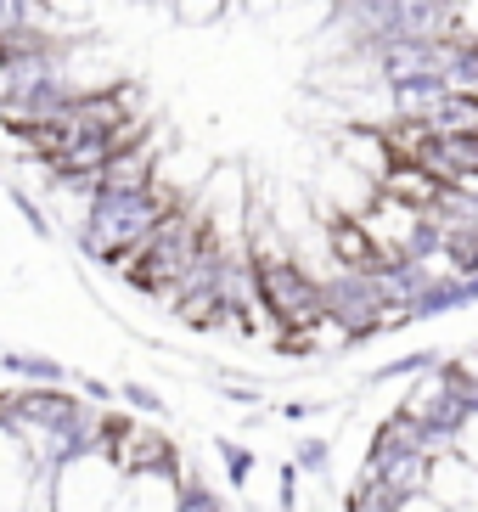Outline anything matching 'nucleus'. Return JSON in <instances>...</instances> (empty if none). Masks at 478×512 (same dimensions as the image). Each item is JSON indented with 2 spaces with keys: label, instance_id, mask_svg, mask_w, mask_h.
<instances>
[{
  "label": "nucleus",
  "instance_id": "nucleus-5",
  "mask_svg": "<svg viewBox=\"0 0 478 512\" xmlns=\"http://www.w3.org/2000/svg\"><path fill=\"white\" fill-rule=\"evenodd\" d=\"M225 6H237V0H169L175 23H186V29H209V23H220Z\"/></svg>",
  "mask_w": 478,
  "mask_h": 512
},
{
  "label": "nucleus",
  "instance_id": "nucleus-4",
  "mask_svg": "<svg viewBox=\"0 0 478 512\" xmlns=\"http://www.w3.org/2000/svg\"><path fill=\"white\" fill-rule=\"evenodd\" d=\"M377 192L394 197V203H411V209H434L439 197H445V181L428 164H389L383 181H377Z\"/></svg>",
  "mask_w": 478,
  "mask_h": 512
},
{
  "label": "nucleus",
  "instance_id": "nucleus-7",
  "mask_svg": "<svg viewBox=\"0 0 478 512\" xmlns=\"http://www.w3.org/2000/svg\"><path fill=\"white\" fill-rule=\"evenodd\" d=\"M147 6H169V0H147Z\"/></svg>",
  "mask_w": 478,
  "mask_h": 512
},
{
  "label": "nucleus",
  "instance_id": "nucleus-1",
  "mask_svg": "<svg viewBox=\"0 0 478 512\" xmlns=\"http://www.w3.org/2000/svg\"><path fill=\"white\" fill-rule=\"evenodd\" d=\"M186 192H169L164 181H152L147 192H96L90 220L79 226V248L102 265H119V254H130L169 209H180Z\"/></svg>",
  "mask_w": 478,
  "mask_h": 512
},
{
  "label": "nucleus",
  "instance_id": "nucleus-3",
  "mask_svg": "<svg viewBox=\"0 0 478 512\" xmlns=\"http://www.w3.org/2000/svg\"><path fill=\"white\" fill-rule=\"evenodd\" d=\"M321 237H327V259L338 271H355V276L394 271V259L383 254V242L366 231V220H360V214H344L338 203H321Z\"/></svg>",
  "mask_w": 478,
  "mask_h": 512
},
{
  "label": "nucleus",
  "instance_id": "nucleus-6",
  "mask_svg": "<svg viewBox=\"0 0 478 512\" xmlns=\"http://www.w3.org/2000/svg\"><path fill=\"white\" fill-rule=\"evenodd\" d=\"M0 96H6V57H0Z\"/></svg>",
  "mask_w": 478,
  "mask_h": 512
},
{
  "label": "nucleus",
  "instance_id": "nucleus-2",
  "mask_svg": "<svg viewBox=\"0 0 478 512\" xmlns=\"http://www.w3.org/2000/svg\"><path fill=\"white\" fill-rule=\"evenodd\" d=\"M254 271H259V304H265L276 338L282 332H304L310 321L327 316V287L315 282L293 254H259Z\"/></svg>",
  "mask_w": 478,
  "mask_h": 512
}]
</instances>
